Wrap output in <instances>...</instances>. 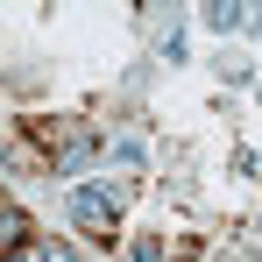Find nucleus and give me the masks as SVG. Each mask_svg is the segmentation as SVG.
Listing matches in <instances>:
<instances>
[{
	"label": "nucleus",
	"mask_w": 262,
	"mask_h": 262,
	"mask_svg": "<svg viewBox=\"0 0 262 262\" xmlns=\"http://www.w3.org/2000/svg\"><path fill=\"white\" fill-rule=\"evenodd\" d=\"M43 262H71V248H43Z\"/></svg>",
	"instance_id": "4"
},
{
	"label": "nucleus",
	"mask_w": 262,
	"mask_h": 262,
	"mask_svg": "<svg viewBox=\"0 0 262 262\" xmlns=\"http://www.w3.org/2000/svg\"><path fill=\"white\" fill-rule=\"evenodd\" d=\"M206 21H213V29H241V21H248V14H241V7H234V0H220L213 14H206Z\"/></svg>",
	"instance_id": "3"
},
{
	"label": "nucleus",
	"mask_w": 262,
	"mask_h": 262,
	"mask_svg": "<svg viewBox=\"0 0 262 262\" xmlns=\"http://www.w3.org/2000/svg\"><path fill=\"white\" fill-rule=\"evenodd\" d=\"M21 241H29V220L14 213V206H0V255H14Z\"/></svg>",
	"instance_id": "2"
},
{
	"label": "nucleus",
	"mask_w": 262,
	"mask_h": 262,
	"mask_svg": "<svg viewBox=\"0 0 262 262\" xmlns=\"http://www.w3.org/2000/svg\"><path fill=\"white\" fill-rule=\"evenodd\" d=\"M114 213H121V206H114L106 184H78V191H71V220H78L85 234H114Z\"/></svg>",
	"instance_id": "1"
}]
</instances>
